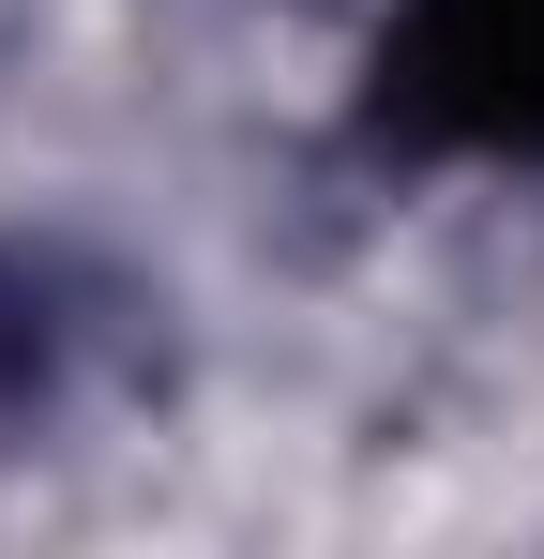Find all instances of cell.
Segmentation results:
<instances>
[{
    "instance_id": "6da1fadb",
    "label": "cell",
    "mask_w": 544,
    "mask_h": 559,
    "mask_svg": "<svg viewBox=\"0 0 544 559\" xmlns=\"http://www.w3.org/2000/svg\"><path fill=\"white\" fill-rule=\"evenodd\" d=\"M378 121L409 152L544 167V0H409L378 46Z\"/></svg>"
}]
</instances>
